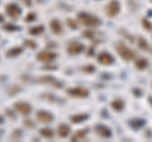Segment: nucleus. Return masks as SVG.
<instances>
[{"label": "nucleus", "instance_id": "10", "mask_svg": "<svg viewBox=\"0 0 152 142\" xmlns=\"http://www.w3.org/2000/svg\"><path fill=\"white\" fill-rule=\"evenodd\" d=\"M96 132L100 136H103V137H110L112 136V132H110V130L108 128V127H105V126H96Z\"/></svg>", "mask_w": 152, "mask_h": 142}, {"label": "nucleus", "instance_id": "9", "mask_svg": "<svg viewBox=\"0 0 152 142\" xmlns=\"http://www.w3.org/2000/svg\"><path fill=\"white\" fill-rule=\"evenodd\" d=\"M37 119L42 123H48L52 121V116L47 112H38L37 113Z\"/></svg>", "mask_w": 152, "mask_h": 142}, {"label": "nucleus", "instance_id": "20", "mask_svg": "<svg viewBox=\"0 0 152 142\" xmlns=\"http://www.w3.org/2000/svg\"><path fill=\"white\" fill-rule=\"evenodd\" d=\"M14 51H9L8 52V56H13V55H18V53H20V52H22V48H19V47H18V48H13Z\"/></svg>", "mask_w": 152, "mask_h": 142}, {"label": "nucleus", "instance_id": "22", "mask_svg": "<svg viewBox=\"0 0 152 142\" xmlns=\"http://www.w3.org/2000/svg\"><path fill=\"white\" fill-rule=\"evenodd\" d=\"M143 26L147 28L148 31H151L152 29V26H151V23L150 22H147V20H143Z\"/></svg>", "mask_w": 152, "mask_h": 142}, {"label": "nucleus", "instance_id": "21", "mask_svg": "<svg viewBox=\"0 0 152 142\" xmlns=\"http://www.w3.org/2000/svg\"><path fill=\"white\" fill-rule=\"evenodd\" d=\"M33 19H36V14L34 13H31V14H28V15L26 17V20L27 22H32Z\"/></svg>", "mask_w": 152, "mask_h": 142}, {"label": "nucleus", "instance_id": "13", "mask_svg": "<svg viewBox=\"0 0 152 142\" xmlns=\"http://www.w3.org/2000/svg\"><path fill=\"white\" fill-rule=\"evenodd\" d=\"M70 133V127L66 126V124H61L58 127V136L60 137H66Z\"/></svg>", "mask_w": 152, "mask_h": 142}, {"label": "nucleus", "instance_id": "11", "mask_svg": "<svg viewBox=\"0 0 152 142\" xmlns=\"http://www.w3.org/2000/svg\"><path fill=\"white\" fill-rule=\"evenodd\" d=\"M84 50V46L80 45V43H71L69 46V52L70 53H79V52H81Z\"/></svg>", "mask_w": 152, "mask_h": 142}, {"label": "nucleus", "instance_id": "17", "mask_svg": "<svg viewBox=\"0 0 152 142\" xmlns=\"http://www.w3.org/2000/svg\"><path fill=\"white\" fill-rule=\"evenodd\" d=\"M136 66L138 69H145L146 66H147V60H145V59H140V60H137V62H136Z\"/></svg>", "mask_w": 152, "mask_h": 142}, {"label": "nucleus", "instance_id": "24", "mask_svg": "<svg viewBox=\"0 0 152 142\" xmlns=\"http://www.w3.org/2000/svg\"><path fill=\"white\" fill-rule=\"evenodd\" d=\"M1 20H3V17H1V15H0V22H1Z\"/></svg>", "mask_w": 152, "mask_h": 142}, {"label": "nucleus", "instance_id": "6", "mask_svg": "<svg viewBox=\"0 0 152 142\" xmlns=\"http://www.w3.org/2000/svg\"><path fill=\"white\" fill-rule=\"evenodd\" d=\"M14 108L19 112V113H22V114H29L31 113V107H29V104H27V103H17L15 105H14Z\"/></svg>", "mask_w": 152, "mask_h": 142}, {"label": "nucleus", "instance_id": "8", "mask_svg": "<svg viewBox=\"0 0 152 142\" xmlns=\"http://www.w3.org/2000/svg\"><path fill=\"white\" fill-rule=\"evenodd\" d=\"M69 94L70 95H74V97H86L88 90L86 89H83V88H75V89H70Z\"/></svg>", "mask_w": 152, "mask_h": 142}, {"label": "nucleus", "instance_id": "15", "mask_svg": "<svg viewBox=\"0 0 152 142\" xmlns=\"http://www.w3.org/2000/svg\"><path fill=\"white\" fill-rule=\"evenodd\" d=\"M88 118V116L86 114H77V116H74L71 119H72V122L74 123H80V122H83V121H85Z\"/></svg>", "mask_w": 152, "mask_h": 142}, {"label": "nucleus", "instance_id": "7", "mask_svg": "<svg viewBox=\"0 0 152 142\" xmlns=\"http://www.w3.org/2000/svg\"><path fill=\"white\" fill-rule=\"evenodd\" d=\"M98 60H99V62L103 64V65H110V64H113V57L109 53H107V52H103V53L99 55Z\"/></svg>", "mask_w": 152, "mask_h": 142}, {"label": "nucleus", "instance_id": "16", "mask_svg": "<svg viewBox=\"0 0 152 142\" xmlns=\"http://www.w3.org/2000/svg\"><path fill=\"white\" fill-rule=\"evenodd\" d=\"M43 32V27L42 26H38V27H32L29 33L31 34H41V33Z\"/></svg>", "mask_w": 152, "mask_h": 142}, {"label": "nucleus", "instance_id": "2", "mask_svg": "<svg viewBox=\"0 0 152 142\" xmlns=\"http://www.w3.org/2000/svg\"><path fill=\"white\" fill-rule=\"evenodd\" d=\"M117 50L118 52H119V55L122 56L124 60H132L133 57H134V52H133L131 48H128V47L126 45H123V43H118L117 45Z\"/></svg>", "mask_w": 152, "mask_h": 142}, {"label": "nucleus", "instance_id": "3", "mask_svg": "<svg viewBox=\"0 0 152 142\" xmlns=\"http://www.w3.org/2000/svg\"><path fill=\"white\" fill-rule=\"evenodd\" d=\"M118 10H119V3L117 0H112L105 8V12L109 17H114L118 13Z\"/></svg>", "mask_w": 152, "mask_h": 142}, {"label": "nucleus", "instance_id": "5", "mask_svg": "<svg viewBox=\"0 0 152 142\" xmlns=\"http://www.w3.org/2000/svg\"><path fill=\"white\" fill-rule=\"evenodd\" d=\"M56 57V53H52V52H47V51H43V52H39L37 56V59L42 61V62H48V61H52Z\"/></svg>", "mask_w": 152, "mask_h": 142}, {"label": "nucleus", "instance_id": "1", "mask_svg": "<svg viewBox=\"0 0 152 142\" xmlns=\"http://www.w3.org/2000/svg\"><path fill=\"white\" fill-rule=\"evenodd\" d=\"M79 20L83 23V24L88 26V27H96L100 24V22L96 17H93L90 14H86V13H80L79 14Z\"/></svg>", "mask_w": 152, "mask_h": 142}, {"label": "nucleus", "instance_id": "19", "mask_svg": "<svg viewBox=\"0 0 152 142\" xmlns=\"http://www.w3.org/2000/svg\"><path fill=\"white\" fill-rule=\"evenodd\" d=\"M86 136V133H85L84 131H80V132H77L74 137H72V141H79V140H83L84 137Z\"/></svg>", "mask_w": 152, "mask_h": 142}, {"label": "nucleus", "instance_id": "18", "mask_svg": "<svg viewBox=\"0 0 152 142\" xmlns=\"http://www.w3.org/2000/svg\"><path fill=\"white\" fill-rule=\"evenodd\" d=\"M41 135L42 136H45V137H48V138H51V137H53V132H52L51 130L48 128H43V130H41Z\"/></svg>", "mask_w": 152, "mask_h": 142}, {"label": "nucleus", "instance_id": "23", "mask_svg": "<svg viewBox=\"0 0 152 142\" xmlns=\"http://www.w3.org/2000/svg\"><path fill=\"white\" fill-rule=\"evenodd\" d=\"M140 45L142 46V47H145V48L147 50V48H148V45H147V43H145V41H143V38H140Z\"/></svg>", "mask_w": 152, "mask_h": 142}, {"label": "nucleus", "instance_id": "12", "mask_svg": "<svg viewBox=\"0 0 152 142\" xmlns=\"http://www.w3.org/2000/svg\"><path fill=\"white\" fill-rule=\"evenodd\" d=\"M51 29H52V32H53V33H57V34H58V33L62 32V27H61L58 20L55 19V20L51 22Z\"/></svg>", "mask_w": 152, "mask_h": 142}, {"label": "nucleus", "instance_id": "4", "mask_svg": "<svg viewBox=\"0 0 152 142\" xmlns=\"http://www.w3.org/2000/svg\"><path fill=\"white\" fill-rule=\"evenodd\" d=\"M7 13H8L9 17L18 18L19 15H20V8H19L18 5H15V4H9V5L7 7Z\"/></svg>", "mask_w": 152, "mask_h": 142}, {"label": "nucleus", "instance_id": "14", "mask_svg": "<svg viewBox=\"0 0 152 142\" xmlns=\"http://www.w3.org/2000/svg\"><path fill=\"white\" fill-rule=\"evenodd\" d=\"M112 107L114 108V109H117V111H122L123 107H124V103H123V100H121V99H118V100L112 103Z\"/></svg>", "mask_w": 152, "mask_h": 142}]
</instances>
